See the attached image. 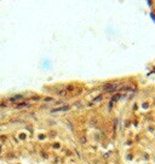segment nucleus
<instances>
[{"instance_id":"2","label":"nucleus","mask_w":155,"mask_h":164,"mask_svg":"<svg viewBox=\"0 0 155 164\" xmlns=\"http://www.w3.org/2000/svg\"><path fill=\"white\" fill-rule=\"evenodd\" d=\"M69 109L70 108L65 105V106H62V108H58V109H53V110H51V112H53V114L55 112H63V111H68Z\"/></svg>"},{"instance_id":"1","label":"nucleus","mask_w":155,"mask_h":164,"mask_svg":"<svg viewBox=\"0 0 155 164\" xmlns=\"http://www.w3.org/2000/svg\"><path fill=\"white\" fill-rule=\"evenodd\" d=\"M29 104H30V102H22V103H20V104H16L15 108H16V109H23V108L29 106Z\"/></svg>"},{"instance_id":"3","label":"nucleus","mask_w":155,"mask_h":164,"mask_svg":"<svg viewBox=\"0 0 155 164\" xmlns=\"http://www.w3.org/2000/svg\"><path fill=\"white\" fill-rule=\"evenodd\" d=\"M71 90H73V87L70 86V87H67V88H64L63 91H61V92H58L57 94H58V96H64V94H67V93H69V92H70Z\"/></svg>"}]
</instances>
